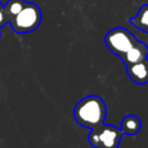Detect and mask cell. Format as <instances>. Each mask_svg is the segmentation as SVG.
<instances>
[{
	"label": "cell",
	"instance_id": "5b68a950",
	"mask_svg": "<svg viewBox=\"0 0 148 148\" xmlns=\"http://www.w3.org/2000/svg\"><path fill=\"white\" fill-rule=\"evenodd\" d=\"M126 72L130 79L138 84L148 83V57L142 61L126 66Z\"/></svg>",
	"mask_w": 148,
	"mask_h": 148
},
{
	"label": "cell",
	"instance_id": "277c9868",
	"mask_svg": "<svg viewBox=\"0 0 148 148\" xmlns=\"http://www.w3.org/2000/svg\"><path fill=\"white\" fill-rule=\"evenodd\" d=\"M136 42L138 39L123 27L111 29L104 37V43L108 49L118 57H123Z\"/></svg>",
	"mask_w": 148,
	"mask_h": 148
},
{
	"label": "cell",
	"instance_id": "6da1fadb",
	"mask_svg": "<svg viewBox=\"0 0 148 148\" xmlns=\"http://www.w3.org/2000/svg\"><path fill=\"white\" fill-rule=\"evenodd\" d=\"M75 121L87 128L95 130L104 124L106 117V105L97 95L83 97L74 108L73 111Z\"/></svg>",
	"mask_w": 148,
	"mask_h": 148
},
{
	"label": "cell",
	"instance_id": "ba28073f",
	"mask_svg": "<svg viewBox=\"0 0 148 148\" xmlns=\"http://www.w3.org/2000/svg\"><path fill=\"white\" fill-rule=\"evenodd\" d=\"M128 21L135 28L143 30L145 32L148 34V3L142 5L140 9L138 10L136 15L131 17Z\"/></svg>",
	"mask_w": 148,
	"mask_h": 148
},
{
	"label": "cell",
	"instance_id": "30bf717a",
	"mask_svg": "<svg viewBox=\"0 0 148 148\" xmlns=\"http://www.w3.org/2000/svg\"><path fill=\"white\" fill-rule=\"evenodd\" d=\"M6 24H8V17H7V14L3 9V5L2 7H0V29L2 27H5Z\"/></svg>",
	"mask_w": 148,
	"mask_h": 148
},
{
	"label": "cell",
	"instance_id": "52a82bcc",
	"mask_svg": "<svg viewBox=\"0 0 148 148\" xmlns=\"http://www.w3.org/2000/svg\"><path fill=\"white\" fill-rule=\"evenodd\" d=\"M120 130L125 135H135L141 130V120L134 114H127L121 119Z\"/></svg>",
	"mask_w": 148,
	"mask_h": 148
},
{
	"label": "cell",
	"instance_id": "7c38bea8",
	"mask_svg": "<svg viewBox=\"0 0 148 148\" xmlns=\"http://www.w3.org/2000/svg\"><path fill=\"white\" fill-rule=\"evenodd\" d=\"M0 37H1V34H0Z\"/></svg>",
	"mask_w": 148,
	"mask_h": 148
},
{
	"label": "cell",
	"instance_id": "7a4b0ae2",
	"mask_svg": "<svg viewBox=\"0 0 148 148\" xmlns=\"http://www.w3.org/2000/svg\"><path fill=\"white\" fill-rule=\"evenodd\" d=\"M42 22V10L35 2H28L21 9L18 14H16L12 20H9V24L12 29L16 34H29L36 30Z\"/></svg>",
	"mask_w": 148,
	"mask_h": 148
},
{
	"label": "cell",
	"instance_id": "9c48e42d",
	"mask_svg": "<svg viewBox=\"0 0 148 148\" xmlns=\"http://www.w3.org/2000/svg\"><path fill=\"white\" fill-rule=\"evenodd\" d=\"M25 3H27L25 0H8L6 2V5H3V9H5L6 14H7L8 22L16 14H18L21 12V9L25 6Z\"/></svg>",
	"mask_w": 148,
	"mask_h": 148
},
{
	"label": "cell",
	"instance_id": "4fadbf2b",
	"mask_svg": "<svg viewBox=\"0 0 148 148\" xmlns=\"http://www.w3.org/2000/svg\"><path fill=\"white\" fill-rule=\"evenodd\" d=\"M147 47H148V46H147Z\"/></svg>",
	"mask_w": 148,
	"mask_h": 148
},
{
	"label": "cell",
	"instance_id": "3957f363",
	"mask_svg": "<svg viewBox=\"0 0 148 148\" xmlns=\"http://www.w3.org/2000/svg\"><path fill=\"white\" fill-rule=\"evenodd\" d=\"M123 135L120 128L113 125L103 124L95 130H90L88 141L94 148H118Z\"/></svg>",
	"mask_w": 148,
	"mask_h": 148
},
{
	"label": "cell",
	"instance_id": "8992f818",
	"mask_svg": "<svg viewBox=\"0 0 148 148\" xmlns=\"http://www.w3.org/2000/svg\"><path fill=\"white\" fill-rule=\"evenodd\" d=\"M148 57V47L147 45H145L141 42H136L123 57H120V59L123 60V62L126 66L136 64L139 61H142L143 59H146Z\"/></svg>",
	"mask_w": 148,
	"mask_h": 148
},
{
	"label": "cell",
	"instance_id": "8fae6325",
	"mask_svg": "<svg viewBox=\"0 0 148 148\" xmlns=\"http://www.w3.org/2000/svg\"><path fill=\"white\" fill-rule=\"evenodd\" d=\"M0 7H2V3H1V2H0Z\"/></svg>",
	"mask_w": 148,
	"mask_h": 148
}]
</instances>
